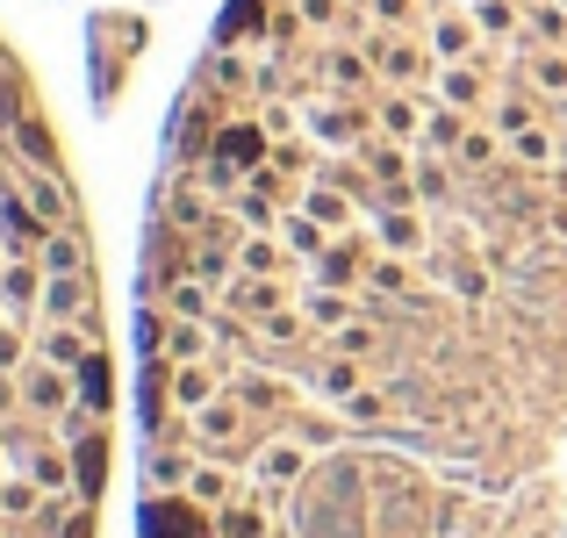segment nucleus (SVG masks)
Here are the masks:
<instances>
[{"instance_id":"obj_1","label":"nucleus","mask_w":567,"mask_h":538,"mask_svg":"<svg viewBox=\"0 0 567 538\" xmlns=\"http://www.w3.org/2000/svg\"><path fill=\"white\" fill-rule=\"evenodd\" d=\"M360 51L374 58V72H381L388 86H410V94H416V86L431 80V72H439V58H431L424 43L410 37V29H381V22H374V37H367Z\"/></svg>"},{"instance_id":"obj_2","label":"nucleus","mask_w":567,"mask_h":538,"mask_svg":"<svg viewBox=\"0 0 567 538\" xmlns=\"http://www.w3.org/2000/svg\"><path fill=\"white\" fill-rule=\"evenodd\" d=\"M14 395H22V416H43V424H58V416L80 402V381H72L65 366H51V359H29V366L14 373Z\"/></svg>"},{"instance_id":"obj_3","label":"nucleus","mask_w":567,"mask_h":538,"mask_svg":"<svg viewBox=\"0 0 567 538\" xmlns=\"http://www.w3.org/2000/svg\"><path fill=\"white\" fill-rule=\"evenodd\" d=\"M295 482H309V445L274 438V445H259V453H251V496H259L266 510H274Z\"/></svg>"},{"instance_id":"obj_4","label":"nucleus","mask_w":567,"mask_h":538,"mask_svg":"<svg viewBox=\"0 0 567 538\" xmlns=\"http://www.w3.org/2000/svg\"><path fill=\"white\" fill-rule=\"evenodd\" d=\"M37 323H86L101 338V309H94V273H51L43 280Z\"/></svg>"},{"instance_id":"obj_5","label":"nucleus","mask_w":567,"mask_h":538,"mask_svg":"<svg viewBox=\"0 0 567 538\" xmlns=\"http://www.w3.org/2000/svg\"><path fill=\"white\" fill-rule=\"evenodd\" d=\"M208 158H223V166H230V173H245V179L259 173L266 158H274V137H266L259 108H251V115H230V123L216 130V144H208Z\"/></svg>"},{"instance_id":"obj_6","label":"nucleus","mask_w":567,"mask_h":538,"mask_svg":"<svg viewBox=\"0 0 567 538\" xmlns=\"http://www.w3.org/2000/svg\"><path fill=\"white\" fill-rule=\"evenodd\" d=\"M144 531H152V538H216V510L194 503L187 488H173V496L144 503Z\"/></svg>"},{"instance_id":"obj_7","label":"nucleus","mask_w":567,"mask_h":538,"mask_svg":"<svg viewBox=\"0 0 567 538\" xmlns=\"http://www.w3.org/2000/svg\"><path fill=\"white\" fill-rule=\"evenodd\" d=\"M43 237H51V223H43L37 201L8 179V187H0V251H8V259H37Z\"/></svg>"},{"instance_id":"obj_8","label":"nucleus","mask_w":567,"mask_h":538,"mask_svg":"<svg viewBox=\"0 0 567 538\" xmlns=\"http://www.w3.org/2000/svg\"><path fill=\"white\" fill-rule=\"evenodd\" d=\"M187 424H194V453L237 459V438H245V402H237V395H216L208 410H194Z\"/></svg>"},{"instance_id":"obj_9","label":"nucleus","mask_w":567,"mask_h":538,"mask_svg":"<svg viewBox=\"0 0 567 538\" xmlns=\"http://www.w3.org/2000/svg\"><path fill=\"white\" fill-rule=\"evenodd\" d=\"M194 459H202V453H187L181 438H152V453H144V496H173V488H187Z\"/></svg>"},{"instance_id":"obj_10","label":"nucleus","mask_w":567,"mask_h":538,"mask_svg":"<svg viewBox=\"0 0 567 538\" xmlns=\"http://www.w3.org/2000/svg\"><path fill=\"white\" fill-rule=\"evenodd\" d=\"M202 86H208V94H223V101H251V94H259V65H251L245 51H230V43H223V51H208Z\"/></svg>"},{"instance_id":"obj_11","label":"nucleus","mask_w":567,"mask_h":538,"mask_svg":"<svg viewBox=\"0 0 567 538\" xmlns=\"http://www.w3.org/2000/svg\"><path fill=\"white\" fill-rule=\"evenodd\" d=\"M309 280H317V288H367V245L352 230L331 237V251L309 259Z\"/></svg>"},{"instance_id":"obj_12","label":"nucleus","mask_w":567,"mask_h":538,"mask_svg":"<svg viewBox=\"0 0 567 538\" xmlns=\"http://www.w3.org/2000/svg\"><path fill=\"white\" fill-rule=\"evenodd\" d=\"M374 245L395 251V259H424V251H431L424 208H374Z\"/></svg>"},{"instance_id":"obj_13","label":"nucleus","mask_w":567,"mask_h":538,"mask_svg":"<svg viewBox=\"0 0 567 538\" xmlns=\"http://www.w3.org/2000/svg\"><path fill=\"white\" fill-rule=\"evenodd\" d=\"M424 115H431V101L410 94V86H395V94H381L374 130H381V137H395V144H424Z\"/></svg>"},{"instance_id":"obj_14","label":"nucleus","mask_w":567,"mask_h":538,"mask_svg":"<svg viewBox=\"0 0 567 538\" xmlns=\"http://www.w3.org/2000/svg\"><path fill=\"white\" fill-rule=\"evenodd\" d=\"M431 86H439L431 101H445V108H467V115L488 101V80H482V65H474V58H453V65H439V72H431Z\"/></svg>"},{"instance_id":"obj_15","label":"nucleus","mask_w":567,"mask_h":538,"mask_svg":"<svg viewBox=\"0 0 567 538\" xmlns=\"http://www.w3.org/2000/svg\"><path fill=\"white\" fill-rule=\"evenodd\" d=\"M101 338L86 331V323H37V359H51V366H65V373H80V359Z\"/></svg>"},{"instance_id":"obj_16","label":"nucleus","mask_w":567,"mask_h":538,"mask_svg":"<svg viewBox=\"0 0 567 538\" xmlns=\"http://www.w3.org/2000/svg\"><path fill=\"white\" fill-rule=\"evenodd\" d=\"M288 266H295V251H288V237H280V230H245V237H237V273L280 280Z\"/></svg>"},{"instance_id":"obj_17","label":"nucleus","mask_w":567,"mask_h":538,"mask_svg":"<svg viewBox=\"0 0 567 538\" xmlns=\"http://www.w3.org/2000/svg\"><path fill=\"white\" fill-rule=\"evenodd\" d=\"M302 317H309V331H346V323L360 317V288H317V280H309Z\"/></svg>"},{"instance_id":"obj_18","label":"nucleus","mask_w":567,"mask_h":538,"mask_svg":"<svg viewBox=\"0 0 567 538\" xmlns=\"http://www.w3.org/2000/svg\"><path fill=\"white\" fill-rule=\"evenodd\" d=\"M223 309H237V317H274V309H288V288L266 273H237L230 288H223Z\"/></svg>"},{"instance_id":"obj_19","label":"nucleus","mask_w":567,"mask_h":538,"mask_svg":"<svg viewBox=\"0 0 567 538\" xmlns=\"http://www.w3.org/2000/svg\"><path fill=\"white\" fill-rule=\"evenodd\" d=\"M352 158L367 166V179H374V187H388V179H416L410 144H395V137H367V144H352Z\"/></svg>"},{"instance_id":"obj_20","label":"nucleus","mask_w":567,"mask_h":538,"mask_svg":"<svg viewBox=\"0 0 567 538\" xmlns=\"http://www.w3.org/2000/svg\"><path fill=\"white\" fill-rule=\"evenodd\" d=\"M194 503H208V510H223V503H237V459L223 453H202L194 459V482H187Z\"/></svg>"},{"instance_id":"obj_21","label":"nucleus","mask_w":567,"mask_h":538,"mask_svg":"<svg viewBox=\"0 0 567 538\" xmlns=\"http://www.w3.org/2000/svg\"><path fill=\"white\" fill-rule=\"evenodd\" d=\"M352 201H360V194L331 187V179H309V187H302V201H295V208H309V216H317L331 237H346V230H352Z\"/></svg>"},{"instance_id":"obj_22","label":"nucleus","mask_w":567,"mask_h":538,"mask_svg":"<svg viewBox=\"0 0 567 538\" xmlns=\"http://www.w3.org/2000/svg\"><path fill=\"white\" fill-rule=\"evenodd\" d=\"M14 158H22V166H43V173H65V158H58V137H51V123H43V115H22V123H14Z\"/></svg>"},{"instance_id":"obj_23","label":"nucleus","mask_w":567,"mask_h":538,"mask_svg":"<svg viewBox=\"0 0 567 538\" xmlns=\"http://www.w3.org/2000/svg\"><path fill=\"white\" fill-rule=\"evenodd\" d=\"M453 166L460 173H503V130H482V123H467V137H460V152H453Z\"/></svg>"},{"instance_id":"obj_24","label":"nucleus","mask_w":567,"mask_h":538,"mask_svg":"<svg viewBox=\"0 0 567 538\" xmlns=\"http://www.w3.org/2000/svg\"><path fill=\"white\" fill-rule=\"evenodd\" d=\"M194 280H208L216 294L237 280V245L230 237H194Z\"/></svg>"},{"instance_id":"obj_25","label":"nucleus","mask_w":567,"mask_h":538,"mask_svg":"<svg viewBox=\"0 0 567 538\" xmlns=\"http://www.w3.org/2000/svg\"><path fill=\"white\" fill-rule=\"evenodd\" d=\"M323 80H331V94H367L381 72L367 51H323Z\"/></svg>"},{"instance_id":"obj_26","label":"nucleus","mask_w":567,"mask_h":538,"mask_svg":"<svg viewBox=\"0 0 567 538\" xmlns=\"http://www.w3.org/2000/svg\"><path fill=\"white\" fill-rule=\"evenodd\" d=\"M72 381H80V402H86L94 416L115 410V373H109V352H101V345L80 359V373H72Z\"/></svg>"},{"instance_id":"obj_27","label":"nucleus","mask_w":567,"mask_h":538,"mask_svg":"<svg viewBox=\"0 0 567 538\" xmlns=\"http://www.w3.org/2000/svg\"><path fill=\"white\" fill-rule=\"evenodd\" d=\"M29 474L43 482V496H80V474H72V445L58 453V445H37L29 453Z\"/></svg>"},{"instance_id":"obj_28","label":"nucleus","mask_w":567,"mask_h":538,"mask_svg":"<svg viewBox=\"0 0 567 538\" xmlns=\"http://www.w3.org/2000/svg\"><path fill=\"white\" fill-rule=\"evenodd\" d=\"M43 510V482L37 474H0V517H8V525H29V517Z\"/></svg>"},{"instance_id":"obj_29","label":"nucleus","mask_w":567,"mask_h":538,"mask_svg":"<svg viewBox=\"0 0 567 538\" xmlns=\"http://www.w3.org/2000/svg\"><path fill=\"white\" fill-rule=\"evenodd\" d=\"M280 237H288L295 259H323V251H331V230H323L309 208H288V216H280Z\"/></svg>"},{"instance_id":"obj_30","label":"nucleus","mask_w":567,"mask_h":538,"mask_svg":"<svg viewBox=\"0 0 567 538\" xmlns=\"http://www.w3.org/2000/svg\"><path fill=\"white\" fill-rule=\"evenodd\" d=\"M460 137H467V108H445V101H431V115H424V152L453 158Z\"/></svg>"},{"instance_id":"obj_31","label":"nucleus","mask_w":567,"mask_h":538,"mask_svg":"<svg viewBox=\"0 0 567 538\" xmlns=\"http://www.w3.org/2000/svg\"><path fill=\"white\" fill-rule=\"evenodd\" d=\"M37 266H43V273H86V237L72 230V223H65V230H51V237H43V251H37Z\"/></svg>"},{"instance_id":"obj_32","label":"nucleus","mask_w":567,"mask_h":538,"mask_svg":"<svg viewBox=\"0 0 567 538\" xmlns=\"http://www.w3.org/2000/svg\"><path fill=\"white\" fill-rule=\"evenodd\" d=\"M525 37H532V51H560L567 43V8L560 0H532L525 8Z\"/></svg>"},{"instance_id":"obj_33","label":"nucleus","mask_w":567,"mask_h":538,"mask_svg":"<svg viewBox=\"0 0 567 538\" xmlns=\"http://www.w3.org/2000/svg\"><path fill=\"white\" fill-rule=\"evenodd\" d=\"M474 22H482V37L517 43L525 37V0H474Z\"/></svg>"},{"instance_id":"obj_34","label":"nucleus","mask_w":567,"mask_h":538,"mask_svg":"<svg viewBox=\"0 0 567 538\" xmlns=\"http://www.w3.org/2000/svg\"><path fill=\"white\" fill-rule=\"evenodd\" d=\"M230 216H237V230H280V216H288V208H280L274 194H259V187H237L230 194Z\"/></svg>"},{"instance_id":"obj_35","label":"nucleus","mask_w":567,"mask_h":538,"mask_svg":"<svg viewBox=\"0 0 567 538\" xmlns=\"http://www.w3.org/2000/svg\"><path fill=\"white\" fill-rule=\"evenodd\" d=\"M72 474H80V496L94 503L101 496V474H109V431H94V438L72 445Z\"/></svg>"},{"instance_id":"obj_36","label":"nucleus","mask_w":567,"mask_h":538,"mask_svg":"<svg viewBox=\"0 0 567 538\" xmlns=\"http://www.w3.org/2000/svg\"><path fill=\"white\" fill-rule=\"evenodd\" d=\"M216 538H266V503L259 496H237L216 510Z\"/></svg>"},{"instance_id":"obj_37","label":"nucleus","mask_w":567,"mask_h":538,"mask_svg":"<svg viewBox=\"0 0 567 538\" xmlns=\"http://www.w3.org/2000/svg\"><path fill=\"white\" fill-rule=\"evenodd\" d=\"M517 65H525V86H539V94L567 101V51H525Z\"/></svg>"},{"instance_id":"obj_38","label":"nucleus","mask_w":567,"mask_h":538,"mask_svg":"<svg viewBox=\"0 0 567 538\" xmlns=\"http://www.w3.org/2000/svg\"><path fill=\"white\" fill-rule=\"evenodd\" d=\"M367 288L388 294V302H410V259H395V251H374V259H367Z\"/></svg>"},{"instance_id":"obj_39","label":"nucleus","mask_w":567,"mask_h":538,"mask_svg":"<svg viewBox=\"0 0 567 538\" xmlns=\"http://www.w3.org/2000/svg\"><path fill=\"white\" fill-rule=\"evenodd\" d=\"M367 387V373H360V359H346V352H331L317 366V395H331V402H346V395H360Z\"/></svg>"},{"instance_id":"obj_40","label":"nucleus","mask_w":567,"mask_h":538,"mask_svg":"<svg viewBox=\"0 0 567 538\" xmlns=\"http://www.w3.org/2000/svg\"><path fill=\"white\" fill-rule=\"evenodd\" d=\"M431 266L445 273V288H453L460 302H482V294H488V266L482 259H460V251H453V259H431Z\"/></svg>"},{"instance_id":"obj_41","label":"nucleus","mask_w":567,"mask_h":538,"mask_svg":"<svg viewBox=\"0 0 567 538\" xmlns=\"http://www.w3.org/2000/svg\"><path fill=\"white\" fill-rule=\"evenodd\" d=\"M29 352H37V331H29V317H0V373H22Z\"/></svg>"},{"instance_id":"obj_42","label":"nucleus","mask_w":567,"mask_h":538,"mask_svg":"<svg viewBox=\"0 0 567 538\" xmlns=\"http://www.w3.org/2000/svg\"><path fill=\"white\" fill-rule=\"evenodd\" d=\"M532 123H539V101H532V86H525V94H503L496 108H488V130H503V144H511L517 130H532Z\"/></svg>"},{"instance_id":"obj_43","label":"nucleus","mask_w":567,"mask_h":538,"mask_svg":"<svg viewBox=\"0 0 567 538\" xmlns=\"http://www.w3.org/2000/svg\"><path fill=\"white\" fill-rule=\"evenodd\" d=\"M511 158H517V166H532V173H554V130H546V123L517 130V137H511Z\"/></svg>"},{"instance_id":"obj_44","label":"nucleus","mask_w":567,"mask_h":538,"mask_svg":"<svg viewBox=\"0 0 567 538\" xmlns=\"http://www.w3.org/2000/svg\"><path fill=\"white\" fill-rule=\"evenodd\" d=\"M237 402H245V410H280V402H288V387L274 381V373H237V387H230Z\"/></svg>"},{"instance_id":"obj_45","label":"nucleus","mask_w":567,"mask_h":538,"mask_svg":"<svg viewBox=\"0 0 567 538\" xmlns=\"http://www.w3.org/2000/svg\"><path fill=\"white\" fill-rule=\"evenodd\" d=\"M331 352H346V359H374V352H381V331H374V317H352L346 331H331Z\"/></svg>"},{"instance_id":"obj_46","label":"nucleus","mask_w":567,"mask_h":538,"mask_svg":"<svg viewBox=\"0 0 567 538\" xmlns=\"http://www.w3.org/2000/svg\"><path fill=\"white\" fill-rule=\"evenodd\" d=\"M259 338H266V345H302V338H309L302 302H295V309H274V317H259Z\"/></svg>"},{"instance_id":"obj_47","label":"nucleus","mask_w":567,"mask_h":538,"mask_svg":"<svg viewBox=\"0 0 567 538\" xmlns=\"http://www.w3.org/2000/svg\"><path fill=\"white\" fill-rule=\"evenodd\" d=\"M338 410H346L352 424H388V416H395V395H388V387H360V395H346Z\"/></svg>"},{"instance_id":"obj_48","label":"nucleus","mask_w":567,"mask_h":538,"mask_svg":"<svg viewBox=\"0 0 567 538\" xmlns=\"http://www.w3.org/2000/svg\"><path fill=\"white\" fill-rule=\"evenodd\" d=\"M302 8H295V0H288V8H274V14H266V37L259 43H274V51H295V43H302Z\"/></svg>"},{"instance_id":"obj_49","label":"nucleus","mask_w":567,"mask_h":538,"mask_svg":"<svg viewBox=\"0 0 567 538\" xmlns=\"http://www.w3.org/2000/svg\"><path fill=\"white\" fill-rule=\"evenodd\" d=\"M367 14H374L381 29H416V14H424V0H367Z\"/></svg>"},{"instance_id":"obj_50","label":"nucleus","mask_w":567,"mask_h":538,"mask_svg":"<svg viewBox=\"0 0 567 538\" xmlns=\"http://www.w3.org/2000/svg\"><path fill=\"white\" fill-rule=\"evenodd\" d=\"M259 123H266V137H274V144H288L295 137V108H288V101H259Z\"/></svg>"},{"instance_id":"obj_51","label":"nucleus","mask_w":567,"mask_h":538,"mask_svg":"<svg viewBox=\"0 0 567 538\" xmlns=\"http://www.w3.org/2000/svg\"><path fill=\"white\" fill-rule=\"evenodd\" d=\"M346 14H352L346 0H302V22L309 29H346Z\"/></svg>"},{"instance_id":"obj_52","label":"nucleus","mask_w":567,"mask_h":538,"mask_svg":"<svg viewBox=\"0 0 567 538\" xmlns=\"http://www.w3.org/2000/svg\"><path fill=\"white\" fill-rule=\"evenodd\" d=\"M22 86H14V72H0V130H8V137H14V123H22Z\"/></svg>"},{"instance_id":"obj_53","label":"nucleus","mask_w":567,"mask_h":538,"mask_svg":"<svg viewBox=\"0 0 567 538\" xmlns=\"http://www.w3.org/2000/svg\"><path fill=\"white\" fill-rule=\"evenodd\" d=\"M58 538H94V503H80V510L65 517V531H58Z\"/></svg>"},{"instance_id":"obj_54","label":"nucleus","mask_w":567,"mask_h":538,"mask_svg":"<svg viewBox=\"0 0 567 538\" xmlns=\"http://www.w3.org/2000/svg\"><path fill=\"white\" fill-rule=\"evenodd\" d=\"M0 152H8V130H0Z\"/></svg>"},{"instance_id":"obj_55","label":"nucleus","mask_w":567,"mask_h":538,"mask_svg":"<svg viewBox=\"0 0 567 538\" xmlns=\"http://www.w3.org/2000/svg\"><path fill=\"white\" fill-rule=\"evenodd\" d=\"M274 8H288V0H274Z\"/></svg>"},{"instance_id":"obj_56","label":"nucleus","mask_w":567,"mask_h":538,"mask_svg":"<svg viewBox=\"0 0 567 538\" xmlns=\"http://www.w3.org/2000/svg\"><path fill=\"white\" fill-rule=\"evenodd\" d=\"M560 8H567V0H560Z\"/></svg>"},{"instance_id":"obj_57","label":"nucleus","mask_w":567,"mask_h":538,"mask_svg":"<svg viewBox=\"0 0 567 538\" xmlns=\"http://www.w3.org/2000/svg\"><path fill=\"white\" fill-rule=\"evenodd\" d=\"M525 8H532V0H525Z\"/></svg>"},{"instance_id":"obj_58","label":"nucleus","mask_w":567,"mask_h":538,"mask_svg":"<svg viewBox=\"0 0 567 538\" xmlns=\"http://www.w3.org/2000/svg\"><path fill=\"white\" fill-rule=\"evenodd\" d=\"M467 8H474V0H467Z\"/></svg>"},{"instance_id":"obj_59","label":"nucleus","mask_w":567,"mask_h":538,"mask_svg":"<svg viewBox=\"0 0 567 538\" xmlns=\"http://www.w3.org/2000/svg\"><path fill=\"white\" fill-rule=\"evenodd\" d=\"M560 51H567V43H560Z\"/></svg>"}]
</instances>
